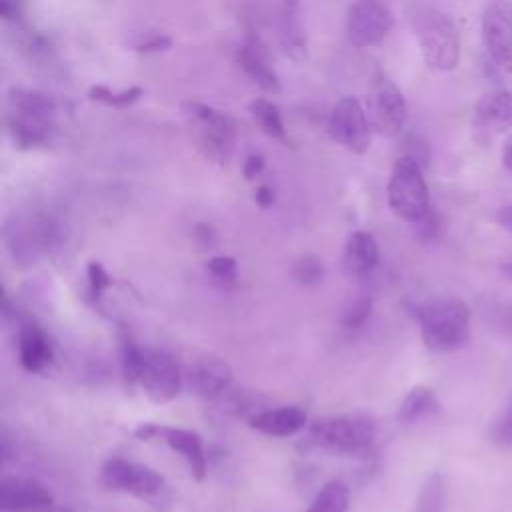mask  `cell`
<instances>
[{
  "label": "cell",
  "mask_w": 512,
  "mask_h": 512,
  "mask_svg": "<svg viewBox=\"0 0 512 512\" xmlns=\"http://www.w3.org/2000/svg\"><path fill=\"white\" fill-rule=\"evenodd\" d=\"M100 478L108 490L132 494L136 498H152L164 490V478L160 472L124 458L106 460Z\"/></svg>",
  "instance_id": "10"
},
{
  "label": "cell",
  "mask_w": 512,
  "mask_h": 512,
  "mask_svg": "<svg viewBox=\"0 0 512 512\" xmlns=\"http://www.w3.org/2000/svg\"><path fill=\"white\" fill-rule=\"evenodd\" d=\"M370 120L358 98L346 96L336 102L328 118L332 140L352 154H364L370 146Z\"/></svg>",
  "instance_id": "11"
},
{
  "label": "cell",
  "mask_w": 512,
  "mask_h": 512,
  "mask_svg": "<svg viewBox=\"0 0 512 512\" xmlns=\"http://www.w3.org/2000/svg\"><path fill=\"white\" fill-rule=\"evenodd\" d=\"M206 270L210 272V276L214 280L224 282V284L234 282L236 276H238V264L232 256H212L206 262Z\"/></svg>",
  "instance_id": "34"
},
{
  "label": "cell",
  "mask_w": 512,
  "mask_h": 512,
  "mask_svg": "<svg viewBox=\"0 0 512 512\" xmlns=\"http://www.w3.org/2000/svg\"><path fill=\"white\" fill-rule=\"evenodd\" d=\"M72 112L66 98L32 88H12L6 96V132L16 148L32 150L52 140L60 118Z\"/></svg>",
  "instance_id": "1"
},
{
  "label": "cell",
  "mask_w": 512,
  "mask_h": 512,
  "mask_svg": "<svg viewBox=\"0 0 512 512\" xmlns=\"http://www.w3.org/2000/svg\"><path fill=\"white\" fill-rule=\"evenodd\" d=\"M410 20L428 68L436 72L454 70L460 62V40L454 22L434 6H418Z\"/></svg>",
  "instance_id": "4"
},
{
  "label": "cell",
  "mask_w": 512,
  "mask_h": 512,
  "mask_svg": "<svg viewBox=\"0 0 512 512\" xmlns=\"http://www.w3.org/2000/svg\"><path fill=\"white\" fill-rule=\"evenodd\" d=\"M248 112L254 120V124L268 136L280 140V142H286L288 136H286V128H284V120H282V114L278 110V106L266 98H256L248 104Z\"/></svg>",
  "instance_id": "24"
},
{
  "label": "cell",
  "mask_w": 512,
  "mask_h": 512,
  "mask_svg": "<svg viewBox=\"0 0 512 512\" xmlns=\"http://www.w3.org/2000/svg\"><path fill=\"white\" fill-rule=\"evenodd\" d=\"M254 200L260 208H270L274 204V190L266 184H260L254 192Z\"/></svg>",
  "instance_id": "40"
},
{
  "label": "cell",
  "mask_w": 512,
  "mask_h": 512,
  "mask_svg": "<svg viewBox=\"0 0 512 512\" xmlns=\"http://www.w3.org/2000/svg\"><path fill=\"white\" fill-rule=\"evenodd\" d=\"M308 438L314 446L340 452L356 454L372 446L376 438L374 422L364 414H342L314 420L308 430Z\"/></svg>",
  "instance_id": "5"
},
{
  "label": "cell",
  "mask_w": 512,
  "mask_h": 512,
  "mask_svg": "<svg viewBox=\"0 0 512 512\" xmlns=\"http://www.w3.org/2000/svg\"><path fill=\"white\" fill-rule=\"evenodd\" d=\"M194 242L202 250H212L216 246V242H218V236H216V232H214V228L210 224L200 222V224L194 226Z\"/></svg>",
  "instance_id": "38"
},
{
  "label": "cell",
  "mask_w": 512,
  "mask_h": 512,
  "mask_svg": "<svg viewBox=\"0 0 512 512\" xmlns=\"http://www.w3.org/2000/svg\"><path fill=\"white\" fill-rule=\"evenodd\" d=\"M160 438L174 450L178 452L184 462L188 464L190 474L196 480H204L208 462H206V452L204 444L198 432L188 430V428H174V426H162L160 428Z\"/></svg>",
  "instance_id": "20"
},
{
  "label": "cell",
  "mask_w": 512,
  "mask_h": 512,
  "mask_svg": "<svg viewBox=\"0 0 512 512\" xmlns=\"http://www.w3.org/2000/svg\"><path fill=\"white\" fill-rule=\"evenodd\" d=\"M446 502V480L440 472L426 476L418 490L414 512H442Z\"/></svg>",
  "instance_id": "28"
},
{
  "label": "cell",
  "mask_w": 512,
  "mask_h": 512,
  "mask_svg": "<svg viewBox=\"0 0 512 512\" xmlns=\"http://www.w3.org/2000/svg\"><path fill=\"white\" fill-rule=\"evenodd\" d=\"M292 278L300 284V286H316L322 282L324 278V264L318 256L314 254H306L300 256L294 266H292Z\"/></svg>",
  "instance_id": "30"
},
{
  "label": "cell",
  "mask_w": 512,
  "mask_h": 512,
  "mask_svg": "<svg viewBox=\"0 0 512 512\" xmlns=\"http://www.w3.org/2000/svg\"><path fill=\"white\" fill-rule=\"evenodd\" d=\"M368 120L370 126L386 138H392L402 132L408 120V106L400 88L386 76L378 74L368 92Z\"/></svg>",
  "instance_id": "9"
},
{
  "label": "cell",
  "mask_w": 512,
  "mask_h": 512,
  "mask_svg": "<svg viewBox=\"0 0 512 512\" xmlns=\"http://www.w3.org/2000/svg\"><path fill=\"white\" fill-rule=\"evenodd\" d=\"M350 502V490L342 480L326 482L314 496L306 512H346Z\"/></svg>",
  "instance_id": "27"
},
{
  "label": "cell",
  "mask_w": 512,
  "mask_h": 512,
  "mask_svg": "<svg viewBox=\"0 0 512 512\" xmlns=\"http://www.w3.org/2000/svg\"><path fill=\"white\" fill-rule=\"evenodd\" d=\"M280 44L292 60L300 62L306 58V34L302 28L300 0H280Z\"/></svg>",
  "instance_id": "22"
},
{
  "label": "cell",
  "mask_w": 512,
  "mask_h": 512,
  "mask_svg": "<svg viewBox=\"0 0 512 512\" xmlns=\"http://www.w3.org/2000/svg\"><path fill=\"white\" fill-rule=\"evenodd\" d=\"M370 312L372 300L368 296H358L344 308L340 322L344 328H360L370 318Z\"/></svg>",
  "instance_id": "32"
},
{
  "label": "cell",
  "mask_w": 512,
  "mask_h": 512,
  "mask_svg": "<svg viewBox=\"0 0 512 512\" xmlns=\"http://www.w3.org/2000/svg\"><path fill=\"white\" fill-rule=\"evenodd\" d=\"M512 128V90L502 88L484 94L472 114L474 138L482 144L494 140L496 136Z\"/></svg>",
  "instance_id": "13"
},
{
  "label": "cell",
  "mask_w": 512,
  "mask_h": 512,
  "mask_svg": "<svg viewBox=\"0 0 512 512\" xmlns=\"http://www.w3.org/2000/svg\"><path fill=\"white\" fill-rule=\"evenodd\" d=\"M508 10H510V16H512V6H508Z\"/></svg>",
  "instance_id": "44"
},
{
  "label": "cell",
  "mask_w": 512,
  "mask_h": 512,
  "mask_svg": "<svg viewBox=\"0 0 512 512\" xmlns=\"http://www.w3.org/2000/svg\"><path fill=\"white\" fill-rule=\"evenodd\" d=\"M500 272L512 282V262H504V264L500 266Z\"/></svg>",
  "instance_id": "43"
},
{
  "label": "cell",
  "mask_w": 512,
  "mask_h": 512,
  "mask_svg": "<svg viewBox=\"0 0 512 512\" xmlns=\"http://www.w3.org/2000/svg\"><path fill=\"white\" fill-rule=\"evenodd\" d=\"M496 222L506 228L508 232H512V206H502L498 212H496Z\"/></svg>",
  "instance_id": "41"
},
{
  "label": "cell",
  "mask_w": 512,
  "mask_h": 512,
  "mask_svg": "<svg viewBox=\"0 0 512 512\" xmlns=\"http://www.w3.org/2000/svg\"><path fill=\"white\" fill-rule=\"evenodd\" d=\"M380 250L376 238L366 230H356L348 236L344 246V268L352 276H364L376 268Z\"/></svg>",
  "instance_id": "21"
},
{
  "label": "cell",
  "mask_w": 512,
  "mask_h": 512,
  "mask_svg": "<svg viewBox=\"0 0 512 512\" xmlns=\"http://www.w3.org/2000/svg\"><path fill=\"white\" fill-rule=\"evenodd\" d=\"M394 26L388 0H354L346 12V36L356 48L380 44Z\"/></svg>",
  "instance_id": "8"
},
{
  "label": "cell",
  "mask_w": 512,
  "mask_h": 512,
  "mask_svg": "<svg viewBox=\"0 0 512 512\" xmlns=\"http://www.w3.org/2000/svg\"><path fill=\"white\" fill-rule=\"evenodd\" d=\"M180 110L200 154L216 164H226L232 158L238 140L234 118L198 100L182 102Z\"/></svg>",
  "instance_id": "3"
},
{
  "label": "cell",
  "mask_w": 512,
  "mask_h": 512,
  "mask_svg": "<svg viewBox=\"0 0 512 512\" xmlns=\"http://www.w3.org/2000/svg\"><path fill=\"white\" fill-rule=\"evenodd\" d=\"M62 228L50 212L34 210L26 216H14L6 226L10 250L20 260H36L52 250L60 240Z\"/></svg>",
  "instance_id": "7"
},
{
  "label": "cell",
  "mask_w": 512,
  "mask_h": 512,
  "mask_svg": "<svg viewBox=\"0 0 512 512\" xmlns=\"http://www.w3.org/2000/svg\"><path fill=\"white\" fill-rule=\"evenodd\" d=\"M414 228H416V234L422 242H434L440 236L442 222H440L438 214L430 208V212L426 216H422L418 222H414Z\"/></svg>",
  "instance_id": "36"
},
{
  "label": "cell",
  "mask_w": 512,
  "mask_h": 512,
  "mask_svg": "<svg viewBox=\"0 0 512 512\" xmlns=\"http://www.w3.org/2000/svg\"><path fill=\"white\" fill-rule=\"evenodd\" d=\"M18 26V46L20 52L30 60L38 64H50L54 60V46L50 38L38 30H30L24 24Z\"/></svg>",
  "instance_id": "25"
},
{
  "label": "cell",
  "mask_w": 512,
  "mask_h": 512,
  "mask_svg": "<svg viewBox=\"0 0 512 512\" xmlns=\"http://www.w3.org/2000/svg\"><path fill=\"white\" fill-rule=\"evenodd\" d=\"M120 358H122V376L126 384L134 386L140 384L144 362H146V350H142L132 334L128 330H122L120 336Z\"/></svg>",
  "instance_id": "26"
},
{
  "label": "cell",
  "mask_w": 512,
  "mask_h": 512,
  "mask_svg": "<svg viewBox=\"0 0 512 512\" xmlns=\"http://www.w3.org/2000/svg\"><path fill=\"white\" fill-rule=\"evenodd\" d=\"M388 204L398 218L410 224L430 212V194L422 176V164L408 154L394 162L388 180Z\"/></svg>",
  "instance_id": "6"
},
{
  "label": "cell",
  "mask_w": 512,
  "mask_h": 512,
  "mask_svg": "<svg viewBox=\"0 0 512 512\" xmlns=\"http://www.w3.org/2000/svg\"><path fill=\"white\" fill-rule=\"evenodd\" d=\"M502 166L512 172V136L506 140L504 148H502Z\"/></svg>",
  "instance_id": "42"
},
{
  "label": "cell",
  "mask_w": 512,
  "mask_h": 512,
  "mask_svg": "<svg viewBox=\"0 0 512 512\" xmlns=\"http://www.w3.org/2000/svg\"><path fill=\"white\" fill-rule=\"evenodd\" d=\"M308 418L300 406H276L264 408L248 418L250 428L276 438H288L306 426Z\"/></svg>",
  "instance_id": "18"
},
{
  "label": "cell",
  "mask_w": 512,
  "mask_h": 512,
  "mask_svg": "<svg viewBox=\"0 0 512 512\" xmlns=\"http://www.w3.org/2000/svg\"><path fill=\"white\" fill-rule=\"evenodd\" d=\"M188 382L198 396L216 398L228 390L232 382V368L224 358L206 354L190 364Z\"/></svg>",
  "instance_id": "17"
},
{
  "label": "cell",
  "mask_w": 512,
  "mask_h": 512,
  "mask_svg": "<svg viewBox=\"0 0 512 512\" xmlns=\"http://www.w3.org/2000/svg\"><path fill=\"white\" fill-rule=\"evenodd\" d=\"M52 504V492L34 478L4 476L0 482V506L4 510H44Z\"/></svg>",
  "instance_id": "16"
},
{
  "label": "cell",
  "mask_w": 512,
  "mask_h": 512,
  "mask_svg": "<svg viewBox=\"0 0 512 512\" xmlns=\"http://www.w3.org/2000/svg\"><path fill=\"white\" fill-rule=\"evenodd\" d=\"M86 276H88V294L98 304L104 290H108L112 286V276L106 272V268L100 262H94V260L88 262Z\"/></svg>",
  "instance_id": "33"
},
{
  "label": "cell",
  "mask_w": 512,
  "mask_h": 512,
  "mask_svg": "<svg viewBox=\"0 0 512 512\" xmlns=\"http://www.w3.org/2000/svg\"><path fill=\"white\" fill-rule=\"evenodd\" d=\"M482 40L492 62L512 72V16L498 2L490 4L482 14Z\"/></svg>",
  "instance_id": "14"
},
{
  "label": "cell",
  "mask_w": 512,
  "mask_h": 512,
  "mask_svg": "<svg viewBox=\"0 0 512 512\" xmlns=\"http://www.w3.org/2000/svg\"><path fill=\"white\" fill-rule=\"evenodd\" d=\"M422 342L432 352H452L470 340V310L458 298H432L414 306Z\"/></svg>",
  "instance_id": "2"
},
{
  "label": "cell",
  "mask_w": 512,
  "mask_h": 512,
  "mask_svg": "<svg viewBox=\"0 0 512 512\" xmlns=\"http://www.w3.org/2000/svg\"><path fill=\"white\" fill-rule=\"evenodd\" d=\"M264 166H266L264 156L258 152H252L246 156V160L242 164V174L246 180H256L264 172Z\"/></svg>",
  "instance_id": "39"
},
{
  "label": "cell",
  "mask_w": 512,
  "mask_h": 512,
  "mask_svg": "<svg viewBox=\"0 0 512 512\" xmlns=\"http://www.w3.org/2000/svg\"><path fill=\"white\" fill-rule=\"evenodd\" d=\"M62 512H70V510H62Z\"/></svg>",
  "instance_id": "45"
},
{
  "label": "cell",
  "mask_w": 512,
  "mask_h": 512,
  "mask_svg": "<svg viewBox=\"0 0 512 512\" xmlns=\"http://www.w3.org/2000/svg\"><path fill=\"white\" fill-rule=\"evenodd\" d=\"M180 368L174 356L166 350H146V362L140 378L144 394L154 404H166L180 390Z\"/></svg>",
  "instance_id": "12"
},
{
  "label": "cell",
  "mask_w": 512,
  "mask_h": 512,
  "mask_svg": "<svg viewBox=\"0 0 512 512\" xmlns=\"http://www.w3.org/2000/svg\"><path fill=\"white\" fill-rule=\"evenodd\" d=\"M172 46V38L168 34H162V32H152L148 36H142L138 38L134 44H132V50L136 52H142V54H152V52H164Z\"/></svg>",
  "instance_id": "35"
},
{
  "label": "cell",
  "mask_w": 512,
  "mask_h": 512,
  "mask_svg": "<svg viewBox=\"0 0 512 512\" xmlns=\"http://www.w3.org/2000/svg\"><path fill=\"white\" fill-rule=\"evenodd\" d=\"M236 64L242 68V72L264 92L278 94L280 92V80L270 66L268 50L258 34L248 32L242 44L236 48Z\"/></svg>",
  "instance_id": "15"
},
{
  "label": "cell",
  "mask_w": 512,
  "mask_h": 512,
  "mask_svg": "<svg viewBox=\"0 0 512 512\" xmlns=\"http://www.w3.org/2000/svg\"><path fill=\"white\" fill-rule=\"evenodd\" d=\"M490 442L500 448H512V396L490 426Z\"/></svg>",
  "instance_id": "31"
},
{
  "label": "cell",
  "mask_w": 512,
  "mask_h": 512,
  "mask_svg": "<svg viewBox=\"0 0 512 512\" xmlns=\"http://www.w3.org/2000/svg\"><path fill=\"white\" fill-rule=\"evenodd\" d=\"M144 90L140 86H130V88H122V90H112L106 84H94L88 90V98L94 102H100L104 106L110 108H128L134 102H138L142 98Z\"/></svg>",
  "instance_id": "29"
},
{
  "label": "cell",
  "mask_w": 512,
  "mask_h": 512,
  "mask_svg": "<svg viewBox=\"0 0 512 512\" xmlns=\"http://www.w3.org/2000/svg\"><path fill=\"white\" fill-rule=\"evenodd\" d=\"M26 12V0H0V16L6 24H22Z\"/></svg>",
  "instance_id": "37"
},
{
  "label": "cell",
  "mask_w": 512,
  "mask_h": 512,
  "mask_svg": "<svg viewBox=\"0 0 512 512\" xmlns=\"http://www.w3.org/2000/svg\"><path fill=\"white\" fill-rule=\"evenodd\" d=\"M438 410H440V402L436 398V392L428 386L418 384L400 402L396 420L402 422V424H414L422 418H428V416L436 414Z\"/></svg>",
  "instance_id": "23"
},
{
  "label": "cell",
  "mask_w": 512,
  "mask_h": 512,
  "mask_svg": "<svg viewBox=\"0 0 512 512\" xmlns=\"http://www.w3.org/2000/svg\"><path fill=\"white\" fill-rule=\"evenodd\" d=\"M18 358L24 370L42 372L54 360V348L44 330L34 322H22L18 330Z\"/></svg>",
  "instance_id": "19"
}]
</instances>
